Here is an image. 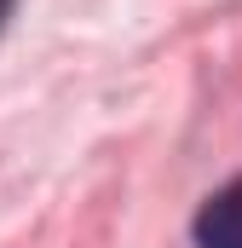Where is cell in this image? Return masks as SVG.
I'll return each instance as SVG.
<instances>
[{
    "label": "cell",
    "mask_w": 242,
    "mask_h": 248,
    "mask_svg": "<svg viewBox=\"0 0 242 248\" xmlns=\"http://www.w3.org/2000/svg\"><path fill=\"white\" fill-rule=\"evenodd\" d=\"M196 243L202 248H242V179L202 202V214H196Z\"/></svg>",
    "instance_id": "cell-1"
},
{
    "label": "cell",
    "mask_w": 242,
    "mask_h": 248,
    "mask_svg": "<svg viewBox=\"0 0 242 248\" xmlns=\"http://www.w3.org/2000/svg\"><path fill=\"white\" fill-rule=\"evenodd\" d=\"M6 17H12V0H0V23H6Z\"/></svg>",
    "instance_id": "cell-2"
}]
</instances>
